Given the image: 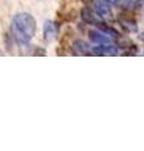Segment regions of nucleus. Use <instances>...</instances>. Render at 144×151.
Wrapping results in <instances>:
<instances>
[{"label":"nucleus","mask_w":144,"mask_h":151,"mask_svg":"<svg viewBox=\"0 0 144 151\" xmlns=\"http://www.w3.org/2000/svg\"><path fill=\"white\" fill-rule=\"evenodd\" d=\"M36 32V22L33 15L28 13H19L11 20V34L21 45L29 44Z\"/></svg>","instance_id":"nucleus-1"},{"label":"nucleus","mask_w":144,"mask_h":151,"mask_svg":"<svg viewBox=\"0 0 144 151\" xmlns=\"http://www.w3.org/2000/svg\"><path fill=\"white\" fill-rule=\"evenodd\" d=\"M92 53L95 55H117L120 53L118 47L111 44H98L93 47Z\"/></svg>","instance_id":"nucleus-2"},{"label":"nucleus","mask_w":144,"mask_h":151,"mask_svg":"<svg viewBox=\"0 0 144 151\" xmlns=\"http://www.w3.org/2000/svg\"><path fill=\"white\" fill-rule=\"evenodd\" d=\"M90 39L92 42H94L96 44H110L111 43V38L109 37V34L98 32V30L90 32Z\"/></svg>","instance_id":"nucleus-3"},{"label":"nucleus","mask_w":144,"mask_h":151,"mask_svg":"<svg viewBox=\"0 0 144 151\" xmlns=\"http://www.w3.org/2000/svg\"><path fill=\"white\" fill-rule=\"evenodd\" d=\"M57 35V27L53 22H45L44 23V38L45 40H53Z\"/></svg>","instance_id":"nucleus-4"},{"label":"nucleus","mask_w":144,"mask_h":151,"mask_svg":"<svg viewBox=\"0 0 144 151\" xmlns=\"http://www.w3.org/2000/svg\"><path fill=\"white\" fill-rule=\"evenodd\" d=\"M95 10L96 14L100 17V18H110L111 17V12H110V8L106 5L104 3H100V4H96L95 6Z\"/></svg>","instance_id":"nucleus-5"},{"label":"nucleus","mask_w":144,"mask_h":151,"mask_svg":"<svg viewBox=\"0 0 144 151\" xmlns=\"http://www.w3.org/2000/svg\"><path fill=\"white\" fill-rule=\"evenodd\" d=\"M109 1H117V0H109Z\"/></svg>","instance_id":"nucleus-6"}]
</instances>
